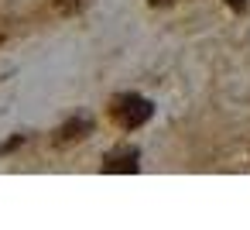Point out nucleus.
Returning a JSON list of instances; mask_svg holds the SVG:
<instances>
[{"mask_svg": "<svg viewBox=\"0 0 250 230\" xmlns=\"http://www.w3.org/2000/svg\"><path fill=\"white\" fill-rule=\"evenodd\" d=\"M106 114H110V120H113L117 127L137 131L141 124L151 120L154 107H151V100H144V96H137V93H120V96H113V100L106 103Z\"/></svg>", "mask_w": 250, "mask_h": 230, "instance_id": "obj_1", "label": "nucleus"}, {"mask_svg": "<svg viewBox=\"0 0 250 230\" xmlns=\"http://www.w3.org/2000/svg\"><path fill=\"white\" fill-rule=\"evenodd\" d=\"M89 134H93V120H89V117H72V120H65V124L55 131L52 144H55V148H69V144L86 141Z\"/></svg>", "mask_w": 250, "mask_h": 230, "instance_id": "obj_2", "label": "nucleus"}, {"mask_svg": "<svg viewBox=\"0 0 250 230\" xmlns=\"http://www.w3.org/2000/svg\"><path fill=\"white\" fill-rule=\"evenodd\" d=\"M137 168H141V151L134 144H120L103 158V172H137Z\"/></svg>", "mask_w": 250, "mask_h": 230, "instance_id": "obj_3", "label": "nucleus"}, {"mask_svg": "<svg viewBox=\"0 0 250 230\" xmlns=\"http://www.w3.org/2000/svg\"><path fill=\"white\" fill-rule=\"evenodd\" d=\"M83 4H86V0H52V11L55 14H76Z\"/></svg>", "mask_w": 250, "mask_h": 230, "instance_id": "obj_4", "label": "nucleus"}, {"mask_svg": "<svg viewBox=\"0 0 250 230\" xmlns=\"http://www.w3.org/2000/svg\"><path fill=\"white\" fill-rule=\"evenodd\" d=\"M223 4H226L229 11H236V14H243V11H250V0H223Z\"/></svg>", "mask_w": 250, "mask_h": 230, "instance_id": "obj_5", "label": "nucleus"}, {"mask_svg": "<svg viewBox=\"0 0 250 230\" xmlns=\"http://www.w3.org/2000/svg\"><path fill=\"white\" fill-rule=\"evenodd\" d=\"M147 4H154V7H161V4H168V0H147Z\"/></svg>", "mask_w": 250, "mask_h": 230, "instance_id": "obj_6", "label": "nucleus"}]
</instances>
